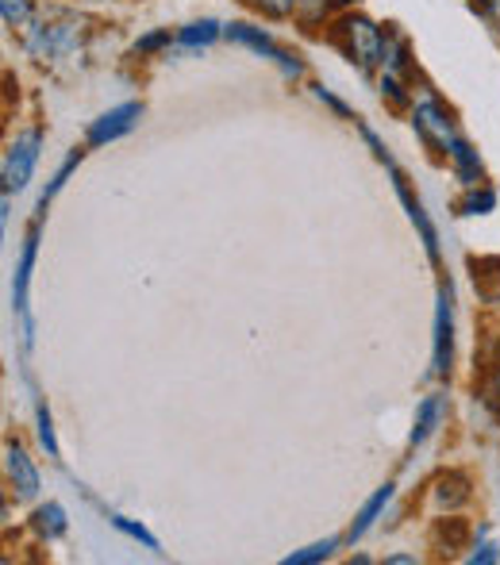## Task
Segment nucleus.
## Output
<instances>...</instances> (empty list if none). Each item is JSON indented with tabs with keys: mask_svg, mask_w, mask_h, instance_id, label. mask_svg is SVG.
<instances>
[{
	"mask_svg": "<svg viewBox=\"0 0 500 565\" xmlns=\"http://www.w3.org/2000/svg\"><path fill=\"white\" fill-rule=\"evenodd\" d=\"M381 39H385V31H381L370 15L351 12L336 23V43L343 46V54L362 70V74H370L374 66H381Z\"/></svg>",
	"mask_w": 500,
	"mask_h": 565,
	"instance_id": "obj_1",
	"label": "nucleus"
},
{
	"mask_svg": "<svg viewBox=\"0 0 500 565\" xmlns=\"http://www.w3.org/2000/svg\"><path fill=\"white\" fill-rule=\"evenodd\" d=\"M39 150H43V131L39 127H28L20 131L4 150V162H0V178H4V193H20L28 189L31 173H35V162H39Z\"/></svg>",
	"mask_w": 500,
	"mask_h": 565,
	"instance_id": "obj_2",
	"label": "nucleus"
},
{
	"mask_svg": "<svg viewBox=\"0 0 500 565\" xmlns=\"http://www.w3.org/2000/svg\"><path fill=\"white\" fill-rule=\"evenodd\" d=\"M412 127H416V135L427 142V147L443 150V154H447V147L458 139L455 119H450V113L432 97V93H424V97L412 100Z\"/></svg>",
	"mask_w": 500,
	"mask_h": 565,
	"instance_id": "obj_3",
	"label": "nucleus"
},
{
	"mask_svg": "<svg viewBox=\"0 0 500 565\" xmlns=\"http://www.w3.org/2000/svg\"><path fill=\"white\" fill-rule=\"evenodd\" d=\"M224 35L232 39V43H240V46H251V51L262 54V58H269L277 70H281V77H289V82L305 77V62H300L297 54L285 51V46H277L262 28H251V23H232V28H224Z\"/></svg>",
	"mask_w": 500,
	"mask_h": 565,
	"instance_id": "obj_4",
	"label": "nucleus"
},
{
	"mask_svg": "<svg viewBox=\"0 0 500 565\" xmlns=\"http://www.w3.org/2000/svg\"><path fill=\"white\" fill-rule=\"evenodd\" d=\"M82 39V23L66 20V23H39L31 20L28 23V54L39 62H51V58H62L70 54Z\"/></svg>",
	"mask_w": 500,
	"mask_h": 565,
	"instance_id": "obj_5",
	"label": "nucleus"
},
{
	"mask_svg": "<svg viewBox=\"0 0 500 565\" xmlns=\"http://www.w3.org/2000/svg\"><path fill=\"white\" fill-rule=\"evenodd\" d=\"M139 116H142V105H139V100H127V105L108 108L105 116H97V119L89 124V131H85V142H89V147H105V142L124 139L127 131H135Z\"/></svg>",
	"mask_w": 500,
	"mask_h": 565,
	"instance_id": "obj_6",
	"label": "nucleus"
},
{
	"mask_svg": "<svg viewBox=\"0 0 500 565\" xmlns=\"http://www.w3.org/2000/svg\"><path fill=\"white\" fill-rule=\"evenodd\" d=\"M450 358H455V308H450V289H439V305H435V350H432L435 377H447Z\"/></svg>",
	"mask_w": 500,
	"mask_h": 565,
	"instance_id": "obj_7",
	"label": "nucleus"
},
{
	"mask_svg": "<svg viewBox=\"0 0 500 565\" xmlns=\"http://www.w3.org/2000/svg\"><path fill=\"white\" fill-rule=\"evenodd\" d=\"M389 173H393V189H396V196H401V204H404V212H408V220H412V227L419 231V243H424V250H427V258H432V266H439V235H435V224L427 220V212H424V204L412 196V189H408V181L401 178V170L396 166H385Z\"/></svg>",
	"mask_w": 500,
	"mask_h": 565,
	"instance_id": "obj_8",
	"label": "nucleus"
},
{
	"mask_svg": "<svg viewBox=\"0 0 500 565\" xmlns=\"http://www.w3.org/2000/svg\"><path fill=\"white\" fill-rule=\"evenodd\" d=\"M4 477H8V489H12L20 500L39 497V469L20 443H8L4 447Z\"/></svg>",
	"mask_w": 500,
	"mask_h": 565,
	"instance_id": "obj_9",
	"label": "nucleus"
},
{
	"mask_svg": "<svg viewBox=\"0 0 500 565\" xmlns=\"http://www.w3.org/2000/svg\"><path fill=\"white\" fill-rule=\"evenodd\" d=\"M39 254V220L31 224L28 238H23L20 262H15V277H12V308L15 316H28V285H31V266H35Z\"/></svg>",
	"mask_w": 500,
	"mask_h": 565,
	"instance_id": "obj_10",
	"label": "nucleus"
},
{
	"mask_svg": "<svg viewBox=\"0 0 500 565\" xmlns=\"http://www.w3.org/2000/svg\"><path fill=\"white\" fill-rule=\"evenodd\" d=\"M447 158H450V170H455V178L462 181L466 189L481 185V181H486V166H481V154L462 139V135H458V139L447 147Z\"/></svg>",
	"mask_w": 500,
	"mask_h": 565,
	"instance_id": "obj_11",
	"label": "nucleus"
},
{
	"mask_svg": "<svg viewBox=\"0 0 500 565\" xmlns=\"http://www.w3.org/2000/svg\"><path fill=\"white\" fill-rule=\"evenodd\" d=\"M443 412H447V401L443 396H427L424 404L416 408V419H412V431H408V447H424L427 439H432L435 431H439V419Z\"/></svg>",
	"mask_w": 500,
	"mask_h": 565,
	"instance_id": "obj_12",
	"label": "nucleus"
},
{
	"mask_svg": "<svg viewBox=\"0 0 500 565\" xmlns=\"http://www.w3.org/2000/svg\"><path fill=\"white\" fill-rule=\"evenodd\" d=\"M66 527H70L66 508H62L58 500H46V504H39L35 515H31V531H35L39 539H46V543L66 535Z\"/></svg>",
	"mask_w": 500,
	"mask_h": 565,
	"instance_id": "obj_13",
	"label": "nucleus"
},
{
	"mask_svg": "<svg viewBox=\"0 0 500 565\" xmlns=\"http://www.w3.org/2000/svg\"><path fill=\"white\" fill-rule=\"evenodd\" d=\"M393 492H396V484H393V481H385V484H381V489L374 492V497H370L366 504H362V512L354 515V523H351V535H347V539H351V543H359V539L366 535V531L374 527V523L381 520V512H385V508H389V500H393Z\"/></svg>",
	"mask_w": 500,
	"mask_h": 565,
	"instance_id": "obj_14",
	"label": "nucleus"
},
{
	"mask_svg": "<svg viewBox=\"0 0 500 565\" xmlns=\"http://www.w3.org/2000/svg\"><path fill=\"white\" fill-rule=\"evenodd\" d=\"M408 66H412L408 39L396 28H385V39H381V70H389V74H408Z\"/></svg>",
	"mask_w": 500,
	"mask_h": 565,
	"instance_id": "obj_15",
	"label": "nucleus"
},
{
	"mask_svg": "<svg viewBox=\"0 0 500 565\" xmlns=\"http://www.w3.org/2000/svg\"><path fill=\"white\" fill-rule=\"evenodd\" d=\"M466 500H470V477L466 473L439 477V484H435V504L447 508V512H455V508H462Z\"/></svg>",
	"mask_w": 500,
	"mask_h": 565,
	"instance_id": "obj_16",
	"label": "nucleus"
},
{
	"mask_svg": "<svg viewBox=\"0 0 500 565\" xmlns=\"http://www.w3.org/2000/svg\"><path fill=\"white\" fill-rule=\"evenodd\" d=\"M458 212H462V216H489V212H497V189H489L486 181L470 185L462 204H458Z\"/></svg>",
	"mask_w": 500,
	"mask_h": 565,
	"instance_id": "obj_17",
	"label": "nucleus"
},
{
	"mask_svg": "<svg viewBox=\"0 0 500 565\" xmlns=\"http://www.w3.org/2000/svg\"><path fill=\"white\" fill-rule=\"evenodd\" d=\"M220 35H224V28H220L216 20H196V23H189V28L178 31V43L181 46H212Z\"/></svg>",
	"mask_w": 500,
	"mask_h": 565,
	"instance_id": "obj_18",
	"label": "nucleus"
},
{
	"mask_svg": "<svg viewBox=\"0 0 500 565\" xmlns=\"http://www.w3.org/2000/svg\"><path fill=\"white\" fill-rule=\"evenodd\" d=\"M339 551V539H320V543L305 546V551H292L285 554V565H312V562H323Z\"/></svg>",
	"mask_w": 500,
	"mask_h": 565,
	"instance_id": "obj_19",
	"label": "nucleus"
},
{
	"mask_svg": "<svg viewBox=\"0 0 500 565\" xmlns=\"http://www.w3.org/2000/svg\"><path fill=\"white\" fill-rule=\"evenodd\" d=\"M0 15H4V28H28L35 20V8L31 0H0Z\"/></svg>",
	"mask_w": 500,
	"mask_h": 565,
	"instance_id": "obj_20",
	"label": "nucleus"
},
{
	"mask_svg": "<svg viewBox=\"0 0 500 565\" xmlns=\"http://www.w3.org/2000/svg\"><path fill=\"white\" fill-rule=\"evenodd\" d=\"M331 4H336V0H297V20L305 23L308 31H316L323 20H328Z\"/></svg>",
	"mask_w": 500,
	"mask_h": 565,
	"instance_id": "obj_21",
	"label": "nucleus"
},
{
	"mask_svg": "<svg viewBox=\"0 0 500 565\" xmlns=\"http://www.w3.org/2000/svg\"><path fill=\"white\" fill-rule=\"evenodd\" d=\"M108 523H113L116 531H120V535H127V539H135V543H142L147 546V551H158V539L150 535L147 527H142V523H135V520H127V515H108Z\"/></svg>",
	"mask_w": 500,
	"mask_h": 565,
	"instance_id": "obj_22",
	"label": "nucleus"
},
{
	"mask_svg": "<svg viewBox=\"0 0 500 565\" xmlns=\"http://www.w3.org/2000/svg\"><path fill=\"white\" fill-rule=\"evenodd\" d=\"M35 435H39V447L46 450V458H58V439H54V419H51V412L39 404V412H35Z\"/></svg>",
	"mask_w": 500,
	"mask_h": 565,
	"instance_id": "obj_23",
	"label": "nucleus"
},
{
	"mask_svg": "<svg viewBox=\"0 0 500 565\" xmlns=\"http://www.w3.org/2000/svg\"><path fill=\"white\" fill-rule=\"evenodd\" d=\"M170 43H178V35H170V28H158V31H150V35L135 39V46H131V51L139 54V58H147V54L166 51V46H170Z\"/></svg>",
	"mask_w": 500,
	"mask_h": 565,
	"instance_id": "obj_24",
	"label": "nucleus"
},
{
	"mask_svg": "<svg viewBox=\"0 0 500 565\" xmlns=\"http://www.w3.org/2000/svg\"><path fill=\"white\" fill-rule=\"evenodd\" d=\"M381 97H389V100H393L396 108H408L412 100H416V97H412L408 89H404L401 74H389V70H385V74H381Z\"/></svg>",
	"mask_w": 500,
	"mask_h": 565,
	"instance_id": "obj_25",
	"label": "nucleus"
},
{
	"mask_svg": "<svg viewBox=\"0 0 500 565\" xmlns=\"http://www.w3.org/2000/svg\"><path fill=\"white\" fill-rule=\"evenodd\" d=\"M254 8H258L262 15H269V20H289V15H297V0H251Z\"/></svg>",
	"mask_w": 500,
	"mask_h": 565,
	"instance_id": "obj_26",
	"label": "nucleus"
},
{
	"mask_svg": "<svg viewBox=\"0 0 500 565\" xmlns=\"http://www.w3.org/2000/svg\"><path fill=\"white\" fill-rule=\"evenodd\" d=\"M77 162H82V154H70L66 162H62V170L54 173V181H51V185H46V193H43V201H39V209H46V204L54 201V193H58V189L66 185V178H70V173L77 170Z\"/></svg>",
	"mask_w": 500,
	"mask_h": 565,
	"instance_id": "obj_27",
	"label": "nucleus"
},
{
	"mask_svg": "<svg viewBox=\"0 0 500 565\" xmlns=\"http://www.w3.org/2000/svg\"><path fill=\"white\" fill-rule=\"evenodd\" d=\"M312 93H316V100H320V105H328L331 113H336L339 119H354V113H351V108H347L343 100H339V97H336V93H331V89H323V85H312Z\"/></svg>",
	"mask_w": 500,
	"mask_h": 565,
	"instance_id": "obj_28",
	"label": "nucleus"
},
{
	"mask_svg": "<svg viewBox=\"0 0 500 565\" xmlns=\"http://www.w3.org/2000/svg\"><path fill=\"white\" fill-rule=\"evenodd\" d=\"M497 558H500L497 546H493V543H486V535H481V543L474 546V554H466V562H474V565H493Z\"/></svg>",
	"mask_w": 500,
	"mask_h": 565,
	"instance_id": "obj_29",
	"label": "nucleus"
},
{
	"mask_svg": "<svg viewBox=\"0 0 500 565\" xmlns=\"http://www.w3.org/2000/svg\"><path fill=\"white\" fill-rule=\"evenodd\" d=\"M486 20L500 31V0H486Z\"/></svg>",
	"mask_w": 500,
	"mask_h": 565,
	"instance_id": "obj_30",
	"label": "nucleus"
},
{
	"mask_svg": "<svg viewBox=\"0 0 500 565\" xmlns=\"http://www.w3.org/2000/svg\"><path fill=\"white\" fill-rule=\"evenodd\" d=\"M489 401H493L497 408H500V365L493 370V377H489Z\"/></svg>",
	"mask_w": 500,
	"mask_h": 565,
	"instance_id": "obj_31",
	"label": "nucleus"
},
{
	"mask_svg": "<svg viewBox=\"0 0 500 565\" xmlns=\"http://www.w3.org/2000/svg\"><path fill=\"white\" fill-rule=\"evenodd\" d=\"M389 565H416V554H389Z\"/></svg>",
	"mask_w": 500,
	"mask_h": 565,
	"instance_id": "obj_32",
	"label": "nucleus"
},
{
	"mask_svg": "<svg viewBox=\"0 0 500 565\" xmlns=\"http://www.w3.org/2000/svg\"><path fill=\"white\" fill-rule=\"evenodd\" d=\"M336 4H359V0H336Z\"/></svg>",
	"mask_w": 500,
	"mask_h": 565,
	"instance_id": "obj_33",
	"label": "nucleus"
}]
</instances>
